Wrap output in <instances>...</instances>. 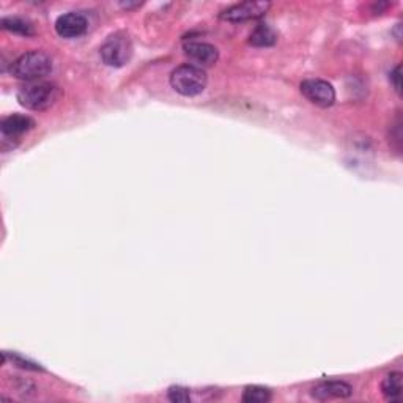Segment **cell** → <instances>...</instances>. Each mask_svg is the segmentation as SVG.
<instances>
[{
	"mask_svg": "<svg viewBox=\"0 0 403 403\" xmlns=\"http://www.w3.org/2000/svg\"><path fill=\"white\" fill-rule=\"evenodd\" d=\"M168 400L173 402V403H188L190 400V394L186 389V387H181V386H172L171 389H168Z\"/></svg>",
	"mask_w": 403,
	"mask_h": 403,
	"instance_id": "obj_15",
	"label": "cell"
},
{
	"mask_svg": "<svg viewBox=\"0 0 403 403\" xmlns=\"http://www.w3.org/2000/svg\"><path fill=\"white\" fill-rule=\"evenodd\" d=\"M276 41H277V35L268 24H259L255 27L254 32L251 33V40H249V43H251L252 46L257 48H269L276 45Z\"/></svg>",
	"mask_w": 403,
	"mask_h": 403,
	"instance_id": "obj_12",
	"label": "cell"
},
{
	"mask_svg": "<svg viewBox=\"0 0 403 403\" xmlns=\"http://www.w3.org/2000/svg\"><path fill=\"white\" fill-rule=\"evenodd\" d=\"M2 27L5 31H10L13 33H18V35H32V26L27 23V21L16 18V16H11V18H5L2 19Z\"/></svg>",
	"mask_w": 403,
	"mask_h": 403,
	"instance_id": "obj_14",
	"label": "cell"
},
{
	"mask_svg": "<svg viewBox=\"0 0 403 403\" xmlns=\"http://www.w3.org/2000/svg\"><path fill=\"white\" fill-rule=\"evenodd\" d=\"M11 361H14L16 362L19 367H23V369H31V370H38L40 367L36 364H33V362H28V361H24L23 358H19V356H13L11 358Z\"/></svg>",
	"mask_w": 403,
	"mask_h": 403,
	"instance_id": "obj_16",
	"label": "cell"
},
{
	"mask_svg": "<svg viewBox=\"0 0 403 403\" xmlns=\"http://www.w3.org/2000/svg\"><path fill=\"white\" fill-rule=\"evenodd\" d=\"M353 392L345 381H325L312 389V397L317 400H331V399H347Z\"/></svg>",
	"mask_w": 403,
	"mask_h": 403,
	"instance_id": "obj_9",
	"label": "cell"
},
{
	"mask_svg": "<svg viewBox=\"0 0 403 403\" xmlns=\"http://www.w3.org/2000/svg\"><path fill=\"white\" fill-rule=\"evenodd\" d=\"M271 400V391L262 386H249L245 389L243 402L246 403H267Z\"/></svg>",
	"mask_w": 403,
	"mask_h": 403,
	"instance_id": "obj_13",
	"label": "cell"
},
{
	"mask_svg": "<svg viewBox=\"0 0 403 403\" xmlns=\"http://www.w3.org/2000/svg\"><path fill=\"white\" fill-rule=\"evenodd\" d=\"M50 71H53V60L41 50H32L21 55L11 63L10 68L14 77L26 82H38L40 79L50 75Z\"/></svg>",
	"mask_w": 403,
	"mask_h": 403,
	"instance_id": "obj_1",
	"label": "cell"
},
{
	"mask_svg": "<svg viewBox=\"0 0 403 403\" xmlns=\"http://www.w3.org/2000/svg\"><path fill=\"white\" fill-rule=\"evenodd\" d=\"M62 92L53 82H28L18 92L21 106L31 111H46L60 100Z\"/></svg>",
	"mask_w": 403,
	"mask_h": 403,
	"instance_id": "obj_2",
	"label": "cell"
},
{
	"mask_svg": "<svg viewBox=\"0 0 403 403\" xmlns=\"http://www.w3.org/2000/svg\"><path fill=\"white\" fill-rule=\"evenodd\" d=\"M133 41H131L129 35L123 32H115L107 40L102 43L100 49V54L102 62L107 67L112 68H122L124 65L129 63L131 57H133Z\"/></svg>",
	"mask_w": 403,
	"mask_h": 403,
	"instance_id": "obj_4",
	"label": "cell"
},
{
	"mask_svg": "<svg viewBox=\"0 0 403 403\" xmlns=\"http://www.w3.org/2000/svg\"><path fill=\"white\" fill-rule=\"evenodd\" d=\"M35 127V122L31 117L26 115H10L5 117L0 123V131H2L4 141L6 139H19L27 131H31Z\"/></svg>",
	"mask_w": 403,
	"mask_h": 403,
	"instance_id": "obj_10",
	"label": "cell"
},
{
	"mask_svg": "<svg viewBox=\"0 0 403 403\" xmlns=\"http://www.w3.org/2000/svg\"><path fill=\"white\" fill-rule=\"evenodd\" d=\"M185 54L195 67H211L219 58L217 49L203 41H189L185 45Z\"/></svg>",
	"mask_w": 403,
	"mask_h": 403,
	"instance_id": "obj_8",
	"label": "cell"
},
{
	"mask_svg": "<svg viewBox=\"0 0 403 403\" xmlns=\"http://www.w3.org/2000/svg\"><path fill=\"white\" fill-rule=\"evenodd\" d=\"M403 391V375L400 372H392L381 383V392L389 402H399Z\"/></svg>",
	"mask_w": 403,
	"mask_h": 403,
	"instance_id": "obj_11",
	"label": "cell"
},
{
	"mask_svg": "<svg viewBox=\"0 0 403 403\" xmlns=\"http://www.w3.org/2000/svg\"><path fill=\"white\" fill-rule=\"evenodd\" d=\"M269 6V2H252V0H249V2L232 5L230 9H227L221 14V18L224 21H229V23H243V21L262 18L268 11Z\"/></svg>",
	"mask_w": 403,
	"mask_h": 403,
	"instance_id": "obj_6",
	"label": "cell"
},
{
	"mask_svg": "<svg viewBox=\"0 0 403 403\" xmlns=\"http://www.w3.org/2000/svg\"><path fill=\"white\" fill-rule=\"evenodd\" d=\"M87 27H89V23L84 14L76 11L65 13L55 21V32L62 38H77L87 32Z\"/></svg>",
	"mask_w": 403,
	"mask_h": 403,
	"instance_id": "obj_7",
	"label": "cell"
},
{
	"mask_svg": "<svg viewBox=\"0 0 403 403\" xmlns=\"http://www.w3.org/2000/svg\"><path fill=\"white\" fill-rule=\"evenodd\" d=\"M207 72L203 68L195 67L193 63L181 65L177 70L172 71L171 75V85L172 89L183 95V97H197L205 89H207Z\"/></svg>",
	"mask_w": 403,
	"mask_h": 403,
	"instance_id": "obj_3",
	"label": "cell"
},
{
	"mask_svg": "<svg viewBox=\"0 0 403 403\" xmlns=\"http://www.w3.org/2000/svg\"><path fill=\"white\" fill-rule=\"evenodd\" d=\"M301 93L312 104L318 107H329L335 101L334 87L323 79H307L301 84Z\"/></svg>",
	"mask_w": 403,
	"mask_h": 403,
	"instance_id": "obj_5",
	"label": "cell"
},
{
	"mask_svg": "<svg viewBox=\"0 0 403 403\" xmlns=\"http://www.w3.org/2000/svg\"><path fill=\"white\" fill-rule=\"evenodd\" d=\"M391 82L394 85V90L400 93V67H395V70L391 72Z\"/></svg>",
	"mask_w": 403,
	"mask_h": 403,
	"instance_id": "obj_17",
	"label": "cell"
}]
</instances>
